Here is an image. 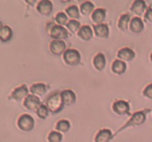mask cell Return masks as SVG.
I'll return each mask as SVG.
<instances>
[{
	"label": "cell",
	"mask_w": 152,
	"mask_h": 142,
	"mask_svg": "<svg viewBox=\"0 0 152 142\" xmlns=\"http://www.w3.org/2000/svg\"><path fill=\"white\" fill-rule=\"evenodd\" d=\"M46 106L50 113L53 114H58L63 109L64 104L62 102L61 93L55 92L52 94L51 96L47 99Z\"/></svg>",
	"instance_id": "6da1fadb"
},
{
	"label": "cell",
	"mask_w": 152,
	"mask_h": 142,
	"mask_svg": "<svg viewBox=\"0 0 152 142\" xmlns=\"http://www.w3.org/2000/svg\"><path fill=\"white\" fill-rule=\"evenodd\" d=\"M145 119H146V114L144 111H139V112L134 113L131 117V119H129L128 122H126V124L123 126L121 128L119 129V131H117L115 135H117L119 132H122L123 130L128 128V127H137V126H141L145 122Z\"/></svg>",
	"instance_id": "7a4b0ae2"
},
{
	"label": "cell",
	"mask_w": 152,
	"mask_h": 142,
	"mask_svg": "<svg viewBox=\"0 0 152 142\" xmlns=\"http://www.w3.org/2000/svg\"><path fill=\"white\" fill-rule=\"evenodd\" d=\"M63 60L67 66L75 67L81 62V55L78 50L70 48L66 50L63 54Z\"/></svg>",
	"instance_id": "3957f363"
},
{
	"label": "cell",
	"mask_w": 152,
	"mask_h": 142,
	"mask_svg": "<svg viewBox=\"0 0 152 142\" xmlns=\"http://www.w3.org/2000/svg\"><path fill=\"white\" fill-rule=\"evenodd\" d=\"M17 127L23 132H30L34 127V119L30 114H22L17 120Z\"/></svg>",
	"instance_id": "277c9868"
},
{
	"label": "cell",
	"mask_w": 152,
	"mask_h": 142,
	"mask_svg": "<svg viewBox=\"0 0 152 142\" xmlns=\"http://www.w3.org/2000/svg\"><path fill=\"white\" fill-rule=\"evenodd\" d=\"M49 35L54 40H63L68 38V31L66 28L59 25H53L49 30Z\"/></svg>",
	"instance_id": "5b68a950"
},
{
	"label": "cell",
	"mask_w": 152,
	"mask_h": 142,
	"mask_svg": "<svg viewBox=\"0 0 152 142\" xmlns=\"http://www.w3.org/2000/svg\"><path fill=\"white\" fill-rule=\"evenodd\" d=\"M112 110L117 115H130V106L129 102L125 100H116L112 105Z\"/></svg>",
	"instance_id": "8992f818"
},
{
	"label": "cell",
	"mask_w": 152,
	"mask_h": 142,
	"mask_svg": "<svg viewBox=\"0 0 152 142\" xmlns=\"http://www.w3.org/2000/svg\"><path fill=\"white\" fill-rule=\"evenodd\" d=\"M29 96V90L27 88L26 85H21L18 87L11 94L9 99L12 100L16 102H20L21 100H25L27 96Z\"/></svg>",
	"instance_id": "52a82bcc"
},
{
	"label": "cell",
	"mask_w": 152,
	"mask_h": 142,
	"mask_svg": "<svg viewBox=\"0 0 152 142\" xmlns=\"http://www.w3.org/2000/svg\"><path fill=\"white\" fill-rule=\"evenodd\" d=\"M49 50L54 56H60L63 55L66 50V44L63 40H53L50 43Z\"/></svg>",
	"instance_id": "ba28073f"
},
{
	"label": "cell",
	"mask_w": 152,
	"mask_h": 142,
	"mask_svg": "<svg viewBox=\"0 0 152 142\" xmlns=\"http://www.w3.org/2000/svg\"><path fill=\"white\" fill-rule=\"evenodd\" d=\"M37 12L44 17H48L53 11V4L49 0L39 1L36 7Z\"/></svg>",
	"instance_id": "9c48e42d"
},
{
	"label": "cell",
	"mask_w": 152,
	"mask_h": 142,
	"mask_svg": "<svg viewBox=\"0 0 152 142\" xmlns=\"http://www.w3.org/2000/svg\"><path fill=\"white\" fill-rule=\"evenodd\" d=\"M41 105L42 104L40 102L39 97L34 96L32 94H30L27 96L23 102L24 107L28 110H30V111H36Z\"/></svg>",
	"instance_id": "30bf717a"
},
{
	"label": "cell",
	"mask_w": 152,
	"mask_h": 142,
	"mask_svg": "<svg viewBox=\"0 0 152 142\" xmlns=\"http://www.w3.org/2000/svg\"><path fill=\"white\" fill-rule=\"evenodd\" d=\"M130 10L132 13L135 14L137 17H140L146 12V5L145 3L142 0H136L132 3V6L130 7Z\"/></svg>",
	"instance_id": "8fae6325"
},
{
	"label": "cell",
	"mask_w": 152,
	"mask_h": 142,
	"mask_svg": "<svg viewBox=\"0 0 152 142\" xmlns=\"http://www.w3.org/2000/svg\"><path fill=\"white\" fill-rule=\"evenodd\" d=\"M61 96L62 102L65 106H72L75 103L76 95L72 90H64L61 92Z\"/></svg>",
	"instance_id": "7c38bea8"
},
{
	"label": "cell",
	"mask_w": 152,
	"mask_h": 142,
	"mask_svg": "<svg viewBox=\"0 0 152 142\" xmlns=\"http://www.w3.org/2000/svg\"><path fill=\"white\" fill-rule=\"evenodd\" d=\"M93 32L96 37L100 39H107L109 37L110 30L106 24L93 25Z\"/></svg>",
	"instance_id": "4fadbf2b"
},
{
	"label": "cell",
	"mask_w": 152,
	"mask_h": 142,
	"mask_svg": "<svg viewBox=\"0 0 152 142\" xmlns=\"http://www.w3.org/2000/svg\"><path fill=\"white\" fill-rule=\"evenodd\" d=\"M117 56L120 60L128 62V61H132L135 58V52H133V50L129 47H124L118 52Z\"/></svg>",
	"instance_id": "5bb4252c"
},
{
	"label": "cell",
	"mask_w": 152,
	"mask_h": 142,
	"mask_svg": "<svg viewBox=\"0 0 152 142\" xmlns=\"http://www.w3.org/2000/svg\"><path fill=\"white\" fill-rule=\"evenodd\" d=\"M144 22L140 17H133L131 19L130 24H129V30L132 31V33H139L143 31L144 30Z\"/></svg>",
	"instance_id": "9a60e30c"
},
{
	"label": "cell",
	"mask_w": 152,
	"mask_h": 142,
	"mask_svg": "<svg viewBox=\"0 0 152 142\" xmlns=\"http://www.w3.org/2000/svg\"><path fill=\"white\" fill-rule=\"evenodd\" d=\"M106 18V10L103 8H97L93 12L91 16V20L95 25L103 24Z\"/></svg>",
	"instance_id": "2e32d148"
},
{
	"label": "cell",
	"mask_w": 152,
	"mask_h": 142,
	"mask_svg": "<svg viewBox=\"0 0 152 142\" xmlns=\"http://www.w3.org/2000/svg\"><path fill=\"white\" fill-rule=\"evenodd\" d=\"M93 33L94 32L93 29L89 25H83L81 26L80 31L78 32V36L81 40H83L84 42H88L92 39Z\"/></svg>",
	"instance_id": "e0dca14e"
},
{
	"label": "cell",
	"mask_w": 152,
	"mask_h": 142,
	"mask_svg": "<svg viewBox=\"0 0 152 142\" xmlns=\"http://www.w3.org/2000/svg\"><path fill=\"white\" fill-rule=\"evenodd\" d=\"M93 64L94 68L97 71H102L103 69L106 68V56H104L102 53H98L94 56L93 60Z\"/></svg>",
	"instance_id": "ac0fdd59"
},
{
	"label": "cell",
	"mask_w": 152,
	"mask_h": 142,
	"mask_svg": "<svg viewBox=\"0 0 152 142\" xmlns=\"http://www.w3.org/2000/svg\"><path fill=\"white\" fill-rule=\"evenodd\" d=\"M30 93L38 97L44 96L48 92V87L44 83H35L30 87Z\"/></svg>",
	"instance_id": "d6986e66"
},
{
	"label": "cell",
	"mask_w": 152,
	"mask_h": 142,
	"mask_svg": "<svg viewBox=\"0 0 152 142\" xmlns=\"http://www.w3.org/2000/svg\"><path fill=\"white\" fill-rule=\"evenodd\" d=\"M126 69H127V65L124 61H122L120 60H115L112 63L111 70L115 74L122 75L126 72Z\"/></svg>",
	"instance_id": "ffe728a7"
},
{
	"label": "cell",
	"mask_w": 152,
	"mask_h": 142,
	"mask_svg": "<svg viewBox=\"0 0 152 142\" xmlns=\"http://www.w3.org/2000/svg\"><path fill=\"white\" fill-rule=\"evenodd\" d=\"M112 138V132L110 129H102L96 135L95 142H109Z\"/></svg>",
	"instance_id": "44dd1931"
},
{
	"label": "cell",
	"mask_w": 152,
	"mask_h": 142,
	"mask_svg": "<svg viewBox=\"0 0 152 142\" xmlns=\"http://www.w3.org/2000/svg\"><path fill=\"white\" fill-rule=\"evenodd\" d=\"M13 32L10 27L7 25H2L0 28V40L2 43H7L12 39Z\"/></svg>",
	"instance_id": "7402d4cb"
},
{
	"label": "cell",
	"mask_w": 152,
	"mask_h": 142,
	"mask_svg": "<svg viewBox=\"0 0 152 142\" xmlns=\"http://www.w3.org/2000/svg\"><path fill=\"white\" fill-rule=\"evenodd\" d=\"M80 13L82 14L83 16L88 17L91 14H93V12L95 11L94 10V4L90 1L83 2V4L80 5Z\"/></svg>",
	"instance_id": "603a6c76"
},
{
	"label": "cell",
	"mask_w": 152,
	"mask_h": 142,
	"mask_svg": "<svg viewBox=\"0 0 152 142\" xmlns=\"http://www.w3.org/2000/svg\"><path fill=\"white\" fill-rule=\"evenodd\" d=\"M65 11L67 17L71 20H78L80 18V8L76 5H70Z\"/></svg>",
	"instance_id": "cb8c5ba5"
},
{
	"label": "cell",
	"mask_w": 152,
	"mask_h": 142,
	"mask_svg": "<svg viewBox=\"0 0 152 142\" xmlns=\"http://www.w3.org/2000/svg\"><path fill=\"white\" fill-rule=\"evenodd\" d=\"M130 21H131V17L129 14H123L119 17V20L118 21V28L121 31H126L129 28Z\"/></svg>",
	"instance_id": "d4e9b609"
},
{
	"label": "cell",
	"mask_w": 152,
	"mask_h": 142,
	"mask_svg": "<svg viewBox=\"0 0 152 142\" xmlns=\"http://www.w3.org/2000/svg\"><path fill=\"white\" fill-rule=\"evenodd\" d=\"M70 128V123L68 120L61 119L57 122L56 125V130L60 133H66Z\"/></svg>",
	"instance_id": "484cf974"
},
{
	"label": "cell",
	"mask_w": 152,
	"mask_h": 142,
	"mask_svg": "<svg viewBox=\"0 0 152 142\" xmlns=\"http://www.w3.org/2000/svg\"><path fill=\"white\" fill-rule=\"evenodd\" d=\"M66 28L70 33H76L80 31L81 25H80V21H78L77 20H70L66 25Z\"/></svg>",
	"instance_id": "4316f807"
},
{
	"label": "cell",
	"mask_w": 152,
	"mask_h": 142,
	"mask_svg": "<svg viewBox=\"0 0 152 142\" xmlns=\"http://www.w3.org/2000/svg\"><path fill=\"white\" fill-rule=\"evenodd\" d=\"M68 19L69 17H67L66 12H59L56 14V16L55 17V21L57 23V25H61V26H64V25L66 26V25L69 22Z\"/></svg>",
	"instance_id": "83f0119b"
},
{
	"label": "cell",
	"mask_w": 152,
	"mask_h": 142,
	"mask_svg": "<svg viewBox=\"0 0 152 142\" xmlns=\"http://www.w3.org/2000/svg\"><path fill=\"white\" fill-rule=\"evenodd\" d=\"M49 110L48 109L46 105H41L39 108L36 110V114L38 118L40 119H46L48 117Z\"/></svg>",
	"instance_id": "f1b7e54d"
},
{
	"label": "cell",
	"mask_w": 152,
	"mask_h": 142,
	"mask_svg": "<svg viewBox=\"0 0 152 142\" xmlns=\"http://www.w3.org/2000/svg\"><path fill=\"white\" fill-rule=\"evenodd\" d=\"M48 142H61L62 141V135L57 131H53L49 133L48 136Z\"/></svg>",
	"instance_id": "f546056e"
},
{
	"label": "cell",
	"mask_w": 152,
	"mask_h": 142,
	"mask_svg": "<svg viewBox=\"0 0 152 142\" xmlns=\"http://www.w3.org/2000/svg\"><path fill=\"white\" fill-rule=\"evenodd\" d=\"M143 96L148 98V99L152 100V83L149 84L148 86H146L144 91H143Z\"/></svg>",
	"instance_id": "4dcf8cb0"
},
{
	"label": "cell",
	"mask_w": 152,
	"mask_h": 142,
	"mask_svg": "<svg viewBox=\"0 0 152 142\" xmlns=\"http://www.w3.org/2000/svg\"><path fill=\"white\" fill-rule=\"evenodd\" d=\"M145 19L150 23H152V8H149L145 13Z\"/></svg>",
	"instance_id": "1f68e13d"
},
{
	"label": "cell",
	"mask_w": 152,
	"mask_h": 142,
	"mask_svg": "<svg viewBox=\"0 0 152 142\" xmlns=\"http://www.w3.org/2000/svg\"><path fill=\"white\" fill-rule=\"evenodd\" d=\"M26 4H29L30 6L34 7V6L35 5V4H37V1L36 0H34V1H30V0H27V1H26Z\"/></svg>",
	"instance_id": "d6a6232c"
},
{
	"label": "cell",
	"mask_w": 152,
	"mask_h": 142,
	"mask_svg": "<svg viewBox=\"0 0 152 142\" xmlns=\"http://www.w3.org/2000/svg\"><path fill=\"white\" fill-rule=\"evenodd\" d=\"M151 62H152V53L151 54Z\"/></svg>",
	"instance_id": "836d02e7"
}]
</instances>
